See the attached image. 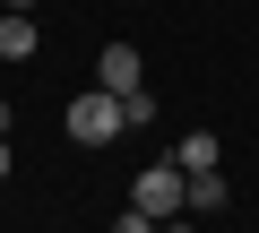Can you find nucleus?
<instances>
[{"instance_id": "9d476101", "label": "nucleus", "mask_w": 259, "mask_h": 233, "mask_svg": "<svg viewBox=\"0 0 259 233\" xmlns=\"http://www.w3.org/2000/svg\"><path fill=\"white\" fill-rule=\"evenodd\" d=\"M156 233H190V224H182V216H173V224H156Z\"/></svg>"}, {"instance_id": "0eeeda50", "label": "nucleus", "mask_w": 259, "mask_h": 233, "mask_svg": "<svg viewBox=\"0 0 259 233\" xmlns=\"http://www.w3.org/2000/svg\"><path fill=\"white\" fill-rule=\"evenodd\" d=\"M121 121H130V130H139V121H156V95H147V86H130V95H121Z\"/></svg>"}, {"instance_id": "f03ea898", "label": "nucleus", "mask_w": 259, "mask_h": 233, "mask_svg": "<svg viewBox=\"0 0 259 233\" xmlns=\"http://www.w3.org/2000/svg\"><path fill=\"white\" fill-rule=\"evenodd\" d=\"M61 130H69L78 147H112V138L130 130V121H121V95H112V86H95V95H78V104H69V121H61Z\"/></svg>"}, {"instance_id": "423d86ee", "label": "nucleus", "mask_w": 259, "mask_h": 233, "mask_svg": "<svg viewBox=\"0 0 259 233\" xmlns=\"http://www.w3.org/2000/svg\"><path fill=\"white\" fill-rule=\"evenodd\" d=\"M190 207L216 216V207H225V173H190Z\"/></svg>"}, {"instance_id": "7ed1b4c3", "label": "nucleus", "mask_w": 259, "mask_h": 233, "mask_svg": "<svg viewBox=\"0 0 259 233\" xmlns=\"http://www.w3.org/2000/svg\"><path fill=\"white\" fill-rule=\"evenodd\" d=\"M35 9H0V61H35Z\"/></svg>"}, {"instance_id": "f8f14e48", "label": "nucleus", "mask_w": 259, "mask_h": 233, "mask_svg": "<svg viewBox=\"0 0 259 233\" xmlns=\"http://www.w3.org/2000/svg\"><path fill=\"white\" fill-rule=\"evenodd\" d=\"M0 130H9V104H0Z\"/></svg>"}, {"instance_id": "1a4fd4ad", "label": "nucleus", "mask_w": 259, "mask_h": 233, "mask_svg": "<svg viewBox=\"0 0 259 233\" xmlns=\"http://www.w3.org/2000/svg\"><path fill=\"white\" fill-rule=\"evenodd\" d=\"M9 164H18V156H9V130H0V181H9Z\"/></svg>"}, {"instance_id": "9b49d317", "label": "nucleus", "mask_w": 259, "mask_h": 233, "mask_svg": "<svg viewBox=\"0 0 259 233\" xmlns=\"http://www.w3.org/2000/svg\"><path fill=\"white\" fill-rule=\"evenodd\" d=\"M0 9H35V0H0Z\"/></svg>"}, {"instance_id": "39448f33", "label": "nucleus", "mask_w": 259, "mask_h": 233, "mask_svg": "<svg viewBox=\"0 0 259 233\" xmlns=\"http://www.w3.org/2000/svg\"><path fill=\"white\" fill-rule=\"evenodd\" d=\"M173 164H182V173H216V164H225V138H216V130H190V138L173 147Z\"/></svg>"}, {"instance_id": "20e7f679", "label": "nucleus", "mask_w": 259, "mask_h": 233, "mask_svg": "<svg viewBox=\"0 0 259 233\" xmlns=\"http://www.w3.org/2000/svg\"><path fill=\"white\" fill-rule=\"evenodd\" d=\"M95 78H104L112 95H130V86L147 78V69H139V43H104V61H95Z\"/></svg>"}, {"instance_id": "f257e3e1", "label": "nucleus", "mask_w": 259, "mask_h": 233, "mask_svg": "<svg viewBox=\"0 0 259 233\" xmlns=\"http://www.w3.org/2000/svg\"><path fill=\"white\" fill-rule=\"evenodd\" d=\"M130 207H147L156 224H173L182 207H190V173L164 156V164H139V181H130Z\"/></svg>"}, {"instance_id": "6e6552de", "label": "nucleus", "mask_w": 259, "mask_h": 233, "mask_svg": "<svg viewBox=\"0 0 259 233\" xmlns=\"http://www.w3.org/2000/svg\"><path fill=\"white\" fill-rule=\"evenodd\" d=\"M112 233H156V216H147V207H121V224H112Z\"/></svg>"}]
</instances>
